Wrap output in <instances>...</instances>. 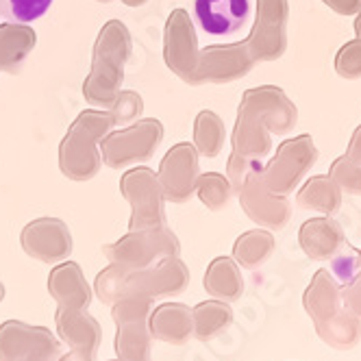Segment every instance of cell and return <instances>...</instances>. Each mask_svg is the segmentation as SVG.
I'll list each match as a JSON object with an SVG mask.
<instances>
[{"label": "cell", "mask_w": 361, "mask_h": 361, "mask_svg": "<svg viewBox=\"0 0 361 361\" xmlns=\"http://www.w3.org/2000/svg\"><path fill=\"white\" fill-rule=\"evenodd\" d=\"M233 320V314L226 305L207 302L196 309V338L198 340H214Z\"/></svg>", "instance_id": "4"}, {"label": "cell", "mask_w": 361, "mask_h": 361, "mask_svg": "<svg viewBox=\"0 0 361 361\" xmlns=\"http://www.w3.org/2000/svg\"><path fill=\"white\" fill-rule=\"evenodd\" d=\"M252 13L250 0H194L196 27L212 37L235 35Z\"/></svg>", "instance_id": "1"}, {"label": "cell", "mask_w": 361, "mask_h": 361, "mask_svg": "<svg viewBox=\"0 0 361 361\" xmlns=\"http://www.w3.org/2000/svg\"><path fill=\"white\" fill-rule=\"evenodd\" d=\"M316 333L333 350H353L361 342V320L348 309H342L331 320L316 324Z\"/></svg>", "instance_id": "2"}, {"label": "cell", "mask_w": 361, "mask_h": 361, "mask_svg": "<svg viewBox=\"0 0 361 361\" xmlns=\"http://www.w3.org/2000/svg\"><path fill=\"white\" fill-rule=\"evenodd\" d=\"M305 307H307V314L312 316L314 324L326 322L342 312L338 288L333 286L329 276H318L314 288L305 294Z\"/></svg>", "instance_id": "3"}, {"label": "cell", "mask_w": 361, "mask_h": 361, "mask_svg": "<svg viewBox=\"0 0 361 361\" xmlns=\"http://www.w3.org/2000/svg\"><path fill=\"white\" fill-rule=\"evenodd\" d=\"M53 0H0V16L11 24H31L42 18Z\"/></svg>", "instance_id": "5"}, {"label": "cell", "mask_w": 361, "mask_h": 361, "mask_svg": "<svg viewBox=\"0 0 361 361\" xmlns=\"http://www.w3.org/2000/svg\"><path fill=\"white\" fill-rule=\"evenodd\" d=\"M344 302L350 314H355L361 320V279L350 283L348 290L344 292Z\"/></svg>", "instance_id": "6"}]
</instances>
